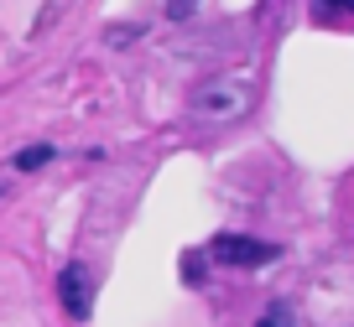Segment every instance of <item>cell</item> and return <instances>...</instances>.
<instances>
[{"instance_id": "cell-4", "label": "cell", "mask_w": 354, "mask_h": 327, "mask_svg": "<svg viewBox=\"0 0 354 327\" xmlns=\"http://www.w3.org/2000/svg\"><path fill=\"white\" fill-rule=\"evenodd\" d=\"M53 146H26V151H16V172H37V166H47L53 161Z\"/></svg>"}, {"instance_id": "cell-2", "label": "cell", "mask_w": 354, "mask_h": 327, "mask_svg": "<svg viewBox=\"0 0 354 327\" xmlns=\"http://www.w3.org/2000/svg\"><path fill=\"white\" fill-rule=\"evenodd\" d=\"M209 255L219 265H240V270H255V265H271L277 260V244H266V239H250V234H219V239L209 244Z\"/></svg>"}, {"instance_id": "cell-7", "label": "cell", "mask_w": 354, "mask_h": 327, "mask_svg": "<svg viewBox=\"0 0 354 327\" xmlns=\"http://www.w3.org/2000/svg\"><path fill=\"white\" fill-rule=\"evenodd\" d=\"M193 11H198V0H167V16H172V21H188Z\"/></svg>"}, {"instance_id": "cell-6", "label": "cell", "mask_w": 354, "mask_h": 327, "mask_svg": "<svg viewBox=\"0 0 354 327\" xmlns=\"http://www.w3.org/2000/svg\"><path fill=\"white\" fill-rule=\"evenodd\" d=\"M318 16H354V0H318Z\"/></svg>"}, {"instance_id": "cell-3", "label": "cell", "mask_w": 354, "mask_h": 327, "mask_svg": "<svg viewBox=\"0 0 354 327\" xmlns=\"http://www.w3.org/2000/svg\"><path fill=\"white\" fill-rule=\"evenodd\" d=\"M57 291H63V306L78 317V322L94 312V286H88V270H84V265H68V270L57 275Z\"/></svg>"}, {"instance_id": "cell-1", "label": "cell", "mask_w": 354, "mask_h": 327, "mask_svg": "<svg viewBox=\"0 0 354 327\" xmlns=\"http://www.w3.org/2000/svg\"><path fill=\"white\" fill-rule=\"evenodd\" d=\"M245 109H250V83H245V78H209V83L193 94V115H198V120H214V125L240 120Z\"/></svg>"}, {"instance_id": "cell-5", "label": "cell", "mask_w": 354, "mask_h": 327, "mask_svg": "<svg viewBox=\"0 0 354 327\" xmlns=\"http://www.w3.org/2000/svg\"><path fill=\"white\" fill-rule=\"evenodd\" d=\"M255 327H297V322H292V312H287L281 301H271V306L261 312V322H255Z\"/></svg>"}]
</instances>
